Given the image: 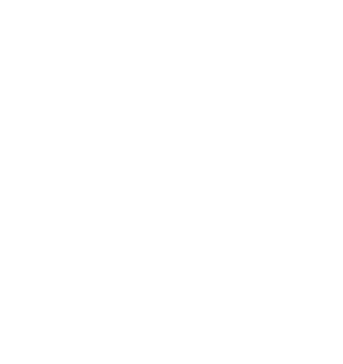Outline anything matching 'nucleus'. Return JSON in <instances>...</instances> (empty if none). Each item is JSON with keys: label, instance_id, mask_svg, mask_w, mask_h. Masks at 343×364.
Masks as SVG:
<instances>
[]
</instances>
